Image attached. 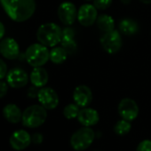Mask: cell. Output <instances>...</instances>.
Returning a JSON list of instances; mask_svg holds the SVG:
<instances>
[{
  "instance_id": "cell-18",
  "label": "cell",
  "mask_w": 151,
  "mask_h": 151,
  "mask_svg": "<svg viewBox=\"0 0 151 151\" xmlns=\"http://www.w3.org/2000/svg\"><path fill=\"white\" fill-rule=\"evenodd\" d=\"M3 116L9 123L12 124H18L22 118V110L17 105L13 103L7 104L4 107Z\"/></svg>"
},
{
  "instance_id": "cell-3",
  "label": "cell",
  "mask_w": 151,
  "mask_h": 151,
  "mask_svg": "<svg viewBox=\"0 0 151 151\" xmlns=\"http://www.w3.org/2000/svg\"><path fill=\"white\" fill-rule=\"evenodd\" d=\"M47 118L46 109L42 105H31L22 113V124L28 128L41 126Z\"/></svg>"
},
{
  "instance_id": "cell-29",
  "label": "cell",
  "mask_w": 151,
  "mask_h": 151,
  "mask_svg": "<svg viewBox=\"0 0 151 151\" xmlns=\"http://www.w3.org/2000/svg\"><path fill=\"white\" fill-rule=\"evenodd\" d=\"M31 139H32V141H33L34 143H36V144H40V143L43 141V135H42L41 133L37 132V133H34V134H33V136L31 137Z\"/></svg>"
},
{
  "instance_id": "cell-33",
  "label": "cell",
  "mask_w": 151,
  "mask_h": 151,
  "mask_svg": "<svg viewBox=\"0 0 151 151\" xmlns=\"http://www.w3.org/2000/svg\"><path fill=\"white\" fill-rule=\"evenodd\" d=\"M86 1H92V0H86Z\"/></svg>"
},
{
  "instance_id": "cell-24",
  "label": "cell",
  "mask_w": 151,
  "mask_h": 151,
  "mask_svg": "<svg viewBox=\"0 0 151 151\" xmlns=\"http://www.w3.org/2000/svg\"><path fill=\"white\" fill-rule=\"evenodd\" d=\"M112 4V0H93V6L97 10H106Z\"/></svg>"
},
{
  "instance_id": "cell-13",
  "label": "cell",
  "mask_w": 151,
  "mask_h": 151,
  "mask_svg": "<svg viewBox=\"0 0 151 151\" xmlns=\"http://www.w3.org/2000/svg\"><path fill=\"white\" fill-rule=\"evenodd\" d=\"M74 102L80 108H86L93 101L92 90L85 85H80L75 88L73 92Z\"/></svg>"
},
{
  "instance_id": "cell-23",
  "label": "cell",
  "mask_w": 151,
  "mask_h": 151,
  "mask_svg": "<svg viewBox=\"0 0 151 151\" xmlns=\"http://www.w3.org/2000/svg\"><path fill=\"white\" fill-rule=\"evenodd\" d=\"M131 128H132V125L130 124V121L122 119L116 124L114 130H115V132L118 135H125L131 131Z\"/></svg>"
},
{
  "instance_id": "cell-26",
  "label": "cell",
  "mask_w": 151,
  "mask_h": 151,
  "mask_svg": "<svg viewBox=\"0 0 151 151\" xmlns=\"http://www.w3.org/2000/svg\"><path fill=\"white\" fill-rule=\"evenodd\" d=\"M7 73H8V69H7L6 63L2 59H0V80L4 79L6 77Z\"/></svg>"
},
{
  "instance_id": "cell-8",
  "label": "cell",
  "mask_w": 151,
  "mask_h": 151,
  "mask_svg": "<svg viewBox=\"0 0 151 151\" xmlns=\"http://www.w3.org/2000/svg\"><path fill=\"white\" fill-rule=\"evenodd\" d=\"M58 17L65 26H71L78 19V10L71 2H63L58 7Z\"/></svg>"
},
{
  "instance_id": "cell-15",
  "label": "cell",
  "mask_w": 151,
  "mask_h": 151,
  "mask_svg": "<svg viewBox=\"0 0 151 151\" xmlns=\"http://www.w3.org/2000/svg\"><path fill=\"white\" fill-rule=\"evenodd\" d=\"M75 31L69 26H67L62 29L60 45L67 51L68 54L74 53L77 51V42L75 40Z\"/></svg>"
},
{
  "instance_id": "cell-28",
  "label": "cell",
  "mask_w": 151,
  "mask_h": 151,
  "mask_svg": "<svg viewBox=\"0 0 151 151\" xmlns=\"http://www.w3.org/2000/svg\"><path fill=\"white\" fill-rule=\"evenodd\" d=\"M38 91H39V90H37V87H36V86H33L32 87H30V88L29 89V92H28L29 97H30V98H36V97H37Z\"/></svg>"
},
{
  "instance_id": "cell-32",
  "label": "cell",
  "mask_w": 151,
  "mask_h": 151,
  "mask_svg": "<svg viewBox=\"0 0 151 151\" xmlns=\"http://www.w3.org/2000/svg\"><path fill=\"white\" fill-rule=\"evenodd\" d=\"M131 1H132V0H121V2H122L124 5H128V4L131 3Z\"/></svg>"
},
{
  "instance_id": "cell-1",
  "label": "cell",
  "mask_w": 151,
  "mask_h": 151,
  "mask_svg": "<svg viewBox=\"0 0 151 151\" xmlns=\"http://www.w3.org/2000/svg\"><path fill=\"white\" fill-rule=\"evenodd\" d=\"M7 16L16 22H23L32 17L36 11L35 0H0Z\"/></svg>"
},
{
  "instance_id": "cell-6",
  "label": "cell",
  "mask_w": 151,
  "mask_h": 151,
  "mask_svg": "<svg viewBox=\"0 0 151 151\" xmlns=\"http://www.w3.org/2000/svg\"><path fill=\"white\" fill-rule=\"evenodd\" d=\"M101 45L104 51L109 54H115L122 48L123 41L120 32L117 30H112L104 35L101 38Z\"/></svg>"
},
{
  "instance_id": "cell-4",
  "label": "cell",
  "mask_w": 151,
  "mask_h": 151,
  "mask_svg": "<svg viewBox=\"0 0 151 151\" xmlns=\"http://www.w3.org/2000/svg\"><path fill=\"white\" fill-rule=\"evenodd\" d=\"M25 56L27 62L33 68L43 67L50 60V51L47 46L40 43H36L27 48Z\"/></svg>"
},
{
  "instance_id": "cell-25",
  "label": "cell",
  "mask_w": 151,
  "mask_h": 151,
  "mask_svg": "<svg viewBox=\"0 0 151 151\" xmlns=\"http://www.w3.org/2000/svg\"><path fill=\"white\" fill-rule=\"evenodd\" d=\"M136 151H151V140L145 139V140L141 141L138 145Z\"/></svg>"
},
{
  "instance_id": "cell-14",
  "label": "cell",
  "mask_w": 151,
  "mask_h": 151,
  "mask_svg": "<svg viewBox=\"0 0 151 151\" xmlns=\"http://www.w3.org/2000/svg\"><path fill=\"white\" fill-rule=\"evenodd\" d=\"M31 141L32 139L30 134L25 130H17L14 132L9 139L11 147L18 151L27 148Z\"/></svg>"
},
{
  "instance_id": "cell-12",
  "label": "cell",
  "mask_w": 151,
  "mask_h": 151,
  "mask_svg": "<svg viewBox=\"0 0 151 151\" xmlns=\"http://www.w3.org/2000/svg\"><path fill=\"white\" fill-rule=\"evenodd\" d=\"M0 53L7 60H14L20 54V46L12 37H5L0 42Z\"/></svg>"
},
{
  "instance_id": "cell-20",
  "label": "cell",
  "mask_w": 151,
  "mask_h": 151,
  "mask_svg": "<svg viewBox=\"0 0 151 151\" xmlns=\"http://www.w3.org/2000/svg\"><path fill=\"white\" fill-rule=\"evenodd\" d=\"M96 25L101 31L107 33L114 30L115 21L109 14H101L100 16H98L96 20Z\"/></svg>"
},
{
  "instance_id": "cell-10",
  "label": "cell",
  "mask_w": 151,
  "mask_h": 151,
  "mask_svg": "<svg viewBox=\"0 0 151 151\" xmlns=\"http://www.w3.org/2000/svg\"><path fill=\"white\" fill-rule=\"evenodd\" d=\"M98 18L97 8L91 4L82 5L78 11V20L84 27H90L96 22Z\"/></svg>"
},
{
  "instance_id": "cell-34",
  "label": "cell",
  "mask_w": 151,
  "mask_h": 151,
  "mask_svg": "<svg viewBox=\"0 0 151 151\" xmlns=\"http://www.w3.org/2000/svg\"><path fill=\"white\" fill-rule=\"evenodd\" d=\"M95 151H99V150H95Z\"/></svg>"
},
{
  "instance_id": "cell-16",
  "label": "cell",
  "mask_w": 151,
  "mask_h": 151,
  "mask_svg": "<svg viewBox=\"0 0 151 151\" xmlns=\"http://www.w3.org/2000/svg\"><path fill=\"white\" fill-rule=\"evenodd\" d=\"M78 120L82 125L90 127L95 125L99 122L100 116L97 110L86 107L80 109L79 114L78 116Z\"/></svg>"
},
{
  "instance_id": "cell-5",
  "label": "cell",
  "mask_w": 151,
  "mask_h": 151,
  "mask_svg": "<svg viewBox=\"0 0 151 151\" xmlns=\"http://www.w3.org/2000/svg\"><path fill=\"white\" fill-rule=\"evenodd\" d=\"M95 139V133L90 127L84 126L76 131L70 138V145L77 151H83L88 148Z\"/></svg>"
},
{
  "instance_id": "cell-30",
  "label": "cell",
  "mask_w": 151,
  "mask_h": 151,
  "mask_svg": "<svg viewBox=\"0 0 151 151\" xmlns=\"http://www.w3.org/2000/svg\"><path fill=\"white\" fill-rule=\"evenodd\" d=\"M5 33H6V29H5V26L4 24L0 22V40H2L4 36H5Z\"/></svg>"
},
{
  "instance_id": "cell-27",
  "label": "cell",
  "mask_w": 151,
  "mask_h": 151,
  "mask_svg": "<svg viewBox=\"0 0 151 151\" xmlns=\"http://www.w3.org/2000/svg\"><path fill=\"white\" fill-rule=\"evenodd\" d=\"M8 86L9 85L7 84V82L0 80V99H2L6 95L8 92Z\"/></svg>"
},
{
  "instance_id": "cell-2",
  "label": "cell",
  "mask_w": 151,
  "mask_h": 151,
  "mask_svg": "<svg viewBox=\"0 0 151 151\" xmlns=\"http://www.w3.org/2000/svg\"><path fill=\"white\" fill-rule=\"evenodd\" d=\"M62 29L60 27L53 22H47L42 24L37 31V41L47 46L54 47L60 43Z\"/></svg>"
},
{
  "instance_id": "cell-7",
  "label": "cell",
  "mask_w": 151,
  "mask_h": 151,
  "mask_svg": "<svg viewBox=\"0 0 151 151\" xmlns=\"http://www.w3.org/2000/svg\"><path fill=\"white\" fill-rule=\"evenodd\" d=\"M6 82L12 88L19 89L27 86L29 82V75L22 68H14L6 75Z\"/></svg>"
},
{
  "instance_id": "cell-22",
  "label": "cell",
  "mask_w": 151,
  "mask_h": 151,
  "mask_svg": "<svg viewBox=\"0 0 151 151\" xmlns=\"http://www.w3.org/2000/svg\"><path fill=\"white\" fill-rule=\"evenodd\" d=\"M79 106L77 105L76 103H70L68 104L64 109H63V115L67 119H74L78 118V116L79 114Z\"/></svg>"
},
{
  "instance_id": "cell-19",
  "label": "cell",
  "mask_w": 151,
  "mask_h": 151,
  "mask_svg": "<svg viewBox=\"0 0 151 151\" xmlns=\"http://www.w3.org/2000/svg\"><path fill=\"white\" fill-rule=\"evenodd\" d=\"M119 30L122 34L125 36H133L139 31V24L132 19L125 18L123 19L118 25Z\"/></svg>"
},
{
  "instance_id": "cell-11",
  "label": "cell",
  "mask_w": 151,
  "mask_h": 151,
  "mask_svg": "<svg viewBox=\"0 0 151 151\" xmlns=\"http://www.w3.org/2000/svg\"><path fill=\"white\" fill-rule=\"evenodd\" d=\"M118 113L123 119L131 122L139 115L138 104L132 99L124 98L118 104Z\"/></svg>"
},
{
  "instance_id": "cell-9",
  "label": "cell",
  "mask_w": 151,
  "mask_h": 151,
  "mask_svg": "<svg viewBox=\"0 0 151 151\" xmlns=\"http://www.w3.org/2000/svg\"><path fill=\"white\" fill-rule=\"evenodd\" d=\"M37 100L45 109H54L59 105L58 93L51 87H42L38 91Z\"/></svg>"
},
{
  "instance_id": "cell-21",
  "label": "cell",
  "mask_w": 151,
  "mask_h": 151,
  "mask_svg": "<svg viewBox=\"0 0 151 151\" xmlns=\"http://www.w3.org/2000/svg\"><path fill=\"white\" fill-rule=\"evenodd\" d=\"M67 51L62 46H54L50 51V60L54 64H62L68 56Z\"/></svg>"
},
{
  "instance_id": "cell-31",
  "label": "cell",
  "mask_w": 151,
  "mask_h": 151,
  "mask_svg": "<svg viewBox=\"0 0 151 151\" xmlns=\"http://www.w3.org/2000/svg\"><path fill=\"white\" fill-rule=\"evenodd\" d=\"M139 1H140L141 3H143V4H147V5L151 4V0H139Z\"/></svg>"
},
{
  "instance_id": "cell-17",
  "label": "cell",
  "mask_w": 151,
  "mask_h": 151,
  "mask_svg": "<svg viewBox=\"0 0 151 151\" xmlns=\"http://www.w3.org/2000/svg\"><path fill=\"white\" fill-rule=\"evenodd\" d=\"M49 79V75L45 68L43 67H36L33 68L29 75V80L31 84L37 87L42 88L46 86Z\"/></svg>"
}]
</instances>
